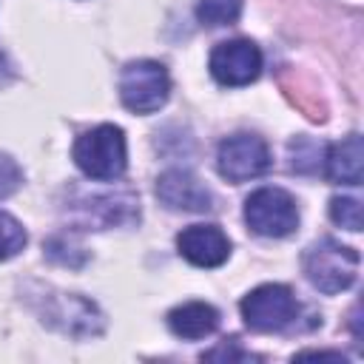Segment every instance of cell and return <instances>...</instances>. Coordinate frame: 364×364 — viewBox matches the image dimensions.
<instances>
[{
  "label": "cell",
  "mask_w": 364,
  "mask_h": 364,
  "mask_svg": "<svg viewBox=\"0 0 364 364\" xmlns=\"http://www.w3.org/2000/svg\"><path fill=\"white\" fill-rule=\"evenodd\" d=\"M299 358H344L341 353H316V350H304L299 353Z\"/></svg>",
  "instance_id": "2e32d148"
},
{
  "label": "cell",
  "mask_w": 364,
  "mask_h": 364,
  "mask_svg": "<svg viewBox=\"0 0 364 364\" xmlns=\"http://www.w3.org/2000/svg\"><path fill=\"white\" fill-rule=\"evenodd\" d=\"M23 182V171L17 168V162L6 154H0V199L11 196Z\"/></svg>",
  "instance_id": "9a60e30c"
},
{
  "label": "cell",
  "mask_w": 364,
  "mask_h": 364,
  "mask_svg": "<svg viewBox=\"0 0 364 364\" xmlns=\"http://www.w3.org/2000/svg\"><path fill=\"white\" fill-rule=\"evenodd\" d=\"M327 176L333 182L344 185H358L361 182V168H364V151H361V136L350 134L341 142H336L327 151Z\"/></svg>",
  "instance_id": "8fae6325"
},
{
  "label": "cell",
  "mask_w": 364,
  "mask_h": 364,
  "mask_svg": "<svg viewBox=\"0 0 364 364\" xmlns=\"http://www.w3.org/2000/svg\"><path fill=\"white\" fill-rule=\"evenodd\" d=\"M171 94V80L162 63L136 60L122 68L119 77V100L134 114H154L165 105Z\"/></svg>",
  "instance_id": "3957f363"
},
{
  "label": "cell",
  "mask_w": 364,
  "mask_h": 364,
  "mask_svg": "<svg viewBox=\"0 0 364 364\" xmlns=\"http://www.w3.org/2000/svg\"><path fill=\"white\" fill-rule=\"evenodd\" d=\"M245 0H199L196 3V17L202 26H230L239 20Z\"/></svg>",
  "instance_id": "7c38bea8"
},
{
  "label": "cell",
  "mask_w": 364,
  "mask_h": 364,
  "mask_svg": "<svg viewBox=\"0 0 364 364\" xmlns=\"http://www.w3.org/2000/svg\"><path fill=\"white\" fill-rule=\"evenodd\" d=\"M216 165L228 182H247L270 168V148L256 134H233L222 139L216 151Z\"/></svg>",
  "instance_id": "8992f818"
},
{
  "label": "cell",
  "mask_w": 364,
  "mask_h": 364,
  "mask_svg": "<svg viewBox=\"0 0 364 364\" xmlns=\"http://www.w3.org/2000/svg\"><path fill=\"white\" fill-rule=\"evenodd\" d=\"M299 316V301L287 284H259L242 299V318L256 333H279Z\"/></svg>",
  "instance_id": "277c9868"
},
{
  "label": "cell",
  "mask_w": 364,
  "mask_h": 364,
  "mask_svg": "<svg viewBox=\"0 0 364 364\" xmlns=\"http://www.w3.org/2000/svg\"><path fill=\"white\" fill-rule=\"evenodd\" d=\"M262 71V51L250 40H228L210 51V74L222 85H247Z\"/></svg>",
  "instance_id": "52a82bcc"
},
{
  "label": "cell",
  "mask_w": 364,
  "mask_h": 364,
  "mask_svg": "<svg viewBox=\"0 0 364 364\" xmlns=\"http://www.w3.org/2000/svg\"><path fill=\"white\" fill-rule=\"evenodd\" d=\"M245 222L253 233L267 239L290 236L299 225L296 199L282 188H259L245 202Z\"/></svg>",
  "instance_id": "5b68a950"
},
{
  "label": "cell",
  "mask_w": 364,
  "mask_h": 364,
  "mask_svg": "<svg viewBox=\"0 0 364 364\" xmlns=\"http://www.w3.org/2000/svg\"><path fill=\"white\" fill-rule=\"evenodd\" d=\"M304 273H307L310 284L318 287L321 293H341L355 282L358 253L333 239H321L307 250Z\"/></svg>",
  "instance_id": "7a4b0ae2"
},
{
  "label": "cell",
  "mask_w": 364,
  "mask_h": 364,
  "mask_svg": "<svg viewBox=\"0 0 364 364\" xmlns=\"http://www.w3.org/2000/svg\"><path fill=\"white\" fill-rule=\"evenodd\" d=\"M74 162L91 179H119L128 165L125 134L117 125H97L74 142Z\"/></svg>",
  "instance_id": "6da1fadb"
},
{
  "label": "cell",
  "mask_w": 364,
  "mask_h": 364,
  "mask_svg": "<svg viewBox=\"0 0 364 364\" xmlns=\"http://www.w3.org/2000/svg\"><path fill=\"white\" fill-rule=\"evenodd\" d=\"M168 327L179 338H205L219 327V313L205 301H185L168 313Z\"/></svg>",
  "instance_id": "30bf717a"
},
{
  "label": "cell",
  "mask_w": 364,
  "mask_h": 364,
  "mask_svg": "<svg viewBox=\"0 0 364 364\" xmlns=\"http://www.w3.org/2000/svg\"><path fill=\"white\" fill-rule=\"evenodd\" d=\"M23 247H26V230H23V225L14 216H9V213L0 210V262L17 256Z\"/></svg>",
  "instance_id": "4fadbf2b"
},
{
  "label": "cell",
  "mask_w": 364,
  "mask_h": 364,
  "mask_svg": "<svg viewBox=\"0 0 364 364\" xmlns=\"http://www.w3.org/2000/svg\"><path fill=\"white\" fill-rule=\"evenodd\" d=\"M182 259L196 267H219L230 256V242L216 225H191L176 236Z\"/></svg>",
  "instance_id": "ba28073f"
},
{
  "label": "cell",
  "mask_w": 364,
  "mask_h": 364,
  "mask_svg": "<svg viewBox=\"0 0 364 364\" xmlns=\"http://www.w3.org/2000/svg\"><path fill=\"white\" fill-rule=\"evenodd\" d=\"M330 219L347 230H361V205L350 196H336L330 202Z\"/></svg>",
  "instance_id": "5bb4252c"
},
{
  "label": "cell",
  "mask_w": 364,
  "mask_h": 364,
  "mask_svg": "<svg viewBox=\"0 0 364 364\" xmlns=\"http://www.w3.org/2000/svg\"><path fill=\"white\" fill-rule=\"evenodd\" d=\"M156 196H159V202L165 208L188 210V213H202L213 202L210 191L188 171H165L156 179Z\"/></svg>",
  "instance_id": "9c48e42d"
}]
</instances>
